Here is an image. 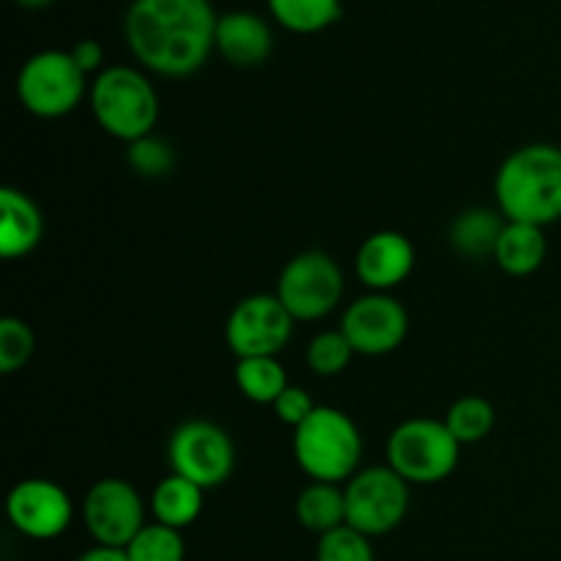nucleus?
Listing matches in <instances>:
<instances>
[{
  "label": "nucleus",
  "instance_id": "nucleus-1",
  "mask_svg": "<svg viewBox=\"0 0 561 561\" xmlns=\"http://www.w3.org/2000/svg\"><path fill=\"white\" fill-rule=\"evenodd\" d=\"M217 20L211 0H131L124 42L146 71L184 80L217 53Z\"/></svg>",
  "mask_w": 561,
  "mask_h": 561
},
{
  "label": "nucleus",
  "instance_id": "nucleus-12",
  "mask_svg": "<svg viewBox=\"0 0 561 561\" xmlns=\"http://www.w3.org/2000/svg\"><path fill=\"white\" fill-rule=\"evenodd\" d=\"M340 332L348 337L354 354L387 356L403 345L409 334V312L394 296L365 294L345 307Z\"/></svg>",
  "mask_w": 561,
  "mask_h": 561
},
{
  "label": "nucleus",
  "instance_id": "nucleus-15",
  "mask_svg": "<svg viewBox=\"0 0 561 561\" xmlns=\"http://www.w3.org/2000/svg\"><path fill=\"white\" fill-rule=\"evenodd\" d=\"M214 49L236 69H255L266 64L274 49L272 25L255 11H225L217 20Z\"/></svg>",
  "mask_w": 561,
  "mask_h": 561
},
{
  "label": "nucleus",
  "instance_id": "nucleus-6",
  "mask_svg": "<svg viewBox=\"0 0 561 561\" xmlns=\"http://www.w3.org/2000/svg\"><path fill=\"white\" fill-rule=\"evenodd\" d=\"M88 77L69 49H42L22 64L16 75V96L22 107L44 121L75 113L85 99Z\"/></svg>",
  "mask_w": 561,
  "mask_h": 561
},
{
  "label": "nucleus",
  "instance_id": "nucleus-30",
  "mask_svg": "<svg viewBox=\"0 0 561 561\" xmlns=\"http://www.w3.org/2000/svg\"><path fill=\"white\" fill-rule=\"evenodd\" d=\"M69 53L85 77L88 75L96 77L99 71L107 69V66H104V47L96 42V38H80V42H77Z\"/></svg>",
  "mask_w": 561,
  "mask_h": 561
},
{
  "label": "nucleus",
  "instance_id": "nucleus-11",
  "mask_svg": "<svg viewBox=\"0 0 561 561\" xmlns=\"http://www.w3.org/2000/svg\"><path fill=\"white\" fill-rule=\"evenodd\" d=\"M294 316L277 294H252L230 310L225 323V343L236 359L279 356L294 337Z\"/></svg>",
  "mask_w": 561,
  "mask_h": 561
},
{
  "label": "nucleus",
  "instance_id": "nucleus-7",
  "mask_svg": "<svg viewBox=\"0 0 561 561\" xmlns=\"http://www.w3.org/2000/svg\"><path fill=\"white\" fill-rule=\"evenodd\" d=\"M274 294L294 316V321H321L343 301V268L321 250L299 252L279 272Z\"/></svg>",
  "mask_w": 561,
  "mask_h": 561
},
{
  "label": "nucleus",
  "instance_id": "nucleus-18",
  "mask_svg": "<svg viewBox=\"0 0 561 561\" xmlns=\"http://www.w3.org/2000/svg\"><path fill=\"white\" fill-rule=\"evenodd\" d=\"M203 488L170 471L151 493V513L157 524L184 531L203 513Z\"/></svg>",
  "mask_w": 561,
  "mask_h": 561
},
{
  "label": "nucleus",
  "instance_id": "nucleus-14",
  "mask_svg": "<svg viewBox=\"0 0 561 561\" xmlns=\"http://www.w3.org/2000/svg\"><path fill=\"white\" fill-rule=\"evenodd\" d=\"M416 266L414 244L398 230H378L356 252V277L370 294H389L411 277Z\"/></svg>",
  "mask_w": 561,
  "mask_h": 561
},
{
  "label": "nucleus",
  "instance_id": "nucleus-23",
  "mask_svg": "<svg viewBox=\"0 0 561 561\" xmlns=\"http://www.w3.org/2000/svg\"><path fill=\"white\" fill-rule=\"evenodd\" d=\"M444 425L449 427L460 447H469V444H480L482 438L491 436L493 425H496V411L480 394H466L449 405Z\"/></svg>",
  "mask_w": 561,
  "mask_h": 561
},
{
  "label": "nucleus",
  "instance_id": "nucleus-26",
  "mask_svg": "<svg viewBox=\"0 0 561 561\" xmlns=\"http://www.w3.org/2000/svg\"><path fill=\"white\" fill-rule=\"evenodd\" d=\"M126 162L142 179H162L175 168V148L164 137L148 135L142 140L129 142Z\"/></svg>",
  "mask_w": 561,
  "mask_h": 561
},
{
  "label": "nucleus",
  "instance_id": "nucleus-31",
  "mask_svg": "<svg viewBox=\"0 0 561 561\" xmlns=\"http://www.w3.org/2000/svg\"><path fill=\"white\" fill-rule=\"evenodd\" d=\"M77 561H129L126 557V551H121V548H104V546H93L91 551L80 553Z\"/></svg>",
  "mask_w": 561,
  "mask_h": 561
},
{
  "label": "nucleus",
  "instance_id": "nucleus-29",
  "mask_svg": "<svg viewBox=\"0 0 561 561\" xmlns=\"http://www.w3.org/2000/svg\"><path fill=\"white\" fill-rule=\"evenodd\" d=\"M272 409H274V414H277V420L283 422V425H290L296 431V427H299L301 422H305L307 416H310L312 411L318 409V405L312 403V398L305 392V389L294 387V383H290V387L285 389L283 394H279L277 403H274Z\"/></svg>",
  "mask_w": 561,
  "mask_h": 561
},
{
  "label": "nucleus",
  "instance_id": "nucleus-3",
  "mask_svg": "<svg viewBox=\"0 0 561 561\" xmlns=\"http://www.w3.org/2000/svg\"><path fill=\"white\" fill-rule=\"evenodd\" d=\"M93 118L121 142H137L153 135L159 121V93L148 75L135 66H107L88 91Z\"/></svg>",
  "mask_w": 561,
  "mask_h": 561
},
{
  "label": "nucleus",
  "instance_id": "nucleus-17",
  "mask_svg": "<svg viewBox=\"0 0 561 561\" xmlns=\"http://www.w3.org/2000/svg\"><path fill=\"white\" fill-rule=\"evenodd\" d=\"M548 257L546 228L526 222H507L499 236L493 261L510 277H531Z\"/></svg>",
  "mask_w": 561,
  "mask_h": 561
},
{
  "label": "nucleus",
  "instance_id": "nucleus-19",
  "mask_svg": "<svg viewBox=\"0 0 561 561\" xmlns=\"http://www.w3.org/2000/svg\"><path fill=\"white\" fill-rule=\"evenodd\" d=\"M502 217V211H491V208H469V211L458 214L449 225V244L463 257H493L499 236L507 225V219Z\"/></svg>",
  "mask_w": 561,
  "mask_h": 561
},
{
  "label": "nucleus",
  "instance_id": "nucleus-25",
  "mask_svg": "<svg viewBox=\"0 0 561 561\" xmlns=\"http://www.w3.org/2000/svg\"><path fill=\"white\" fill-rule=\"evenodd\" d=\"M351 359H354V348L340 329L316 334L307 345V367L321 378L340 376L351 365Z\"/></svg>",
  "mask_w": 561,
  "mask_h": 561
},
{
  "label": "nucleus",
  "instance_id": "nucleus-9",
  "mask_svg": "<svg viewBox=\"0 0 561 561\" xmlns=\"http://www.w3.org/2000/svg\"><path fill=\"white\" fill-rule=\"evenodd\" d=\"M173 474L195 482L203 491L225 485L236 471V447L228 431L208 420L181 422L168 442Z\"/></svg>",
  "mask_w": 561,
  "mask_h": 561
},
{
  "label": "nucleus",
  "instance_id": "nucleus-13",
  "mask_svg": "<svg viewBox=\"0 0 561 561\" xmlns=\"http://www.w3.org/2000/svg\"><path fill=\"white\" fill-rule=\"evenodd\" d=\"M5 515L20 535L31 540H55L71 526L75 504L58 482L33 477L11 488L5 499Z\"/></svg>",
  "mask_w": 561,
  "mask_h": 561
},
{
  "label": "nucleus",
  "instance_id": "nucleus-27",
  "mask_svg": "<svg viewBox=\"0 0 561 561\" xmlns=\"http://www.w3.org/2000/svg\"><path fill=\"white\" fill-rule=\"evenodd\" d=\"M33 351H36L33 329L22 318H3L0 321V373L11 376L22 370L31 362Z\"/></svg>",
  "mask_w": 561,
  "mask_h": 561
},
{
  "label": "nucleus",
  "instance_id": "nucleus-20",
  "mask_svg": "<svg viewBox=\"0 0 561 561\" xmlns=\"http://www.w3.org/2000/svg\"><path fill=\"white\" fill-rule=\"evenodd\" d=\"M296 520L318 537L340 529L345 526V491L332 482H310L296 496Z\"/></svg>",
  "mask_w": 561,
  "mask_h": 561
},
{
  "label": "nucleus",
  "instance_id": "nucleus-24",
  "mask_svg": "<svg viewBox=\"0 0 561 561\" xmlns=\"http://www.w3.org/2000/svg\"><path fill=\"white\" fill-rule=\"evenodd\" d=\"M124 551L129 561H184L186 557L184 535L157 520L142 526L140 535Z\"/></svg>",
  "mask_w": 561,
  "mask_h": 561
},
{
  "label": "nucleus",
  "instance_id": "nucleus-5",
  "mask_svg": "<svg viewBox=\"0 0 561 561\" xmlns=\"http://www.w3.org/2000/svg\"><path fill=\"white\" fill-rule=\"evenodd\" d=\"M458 460L460 444L438 420H405L387 438V466L409 485H438L458 469Z\"/></svg>",
  "mask_w": 561,
  "mask_h": 561
},
{
  "label": "nucleus",
  "instance_id": "nucleus-32",
  "mask_svg": "<svg viewBox=\"0 0 561 561\" xmlns=\"http://www.w3.org/2000/svg\"><path fill=\"white\" fill-rule=\"evenodd\" d=\"M20 9H27V11H38V9H47V5H53L55 0H14Z\"/></svg>",
  "mask_w": 561,
  "mask_h": 561
},
{
  "label": "nucleus",
  "instance_id": "nucleus-22",
  "mask_svg": "<svg viewBox=\"0 0 561 561\" xmlns=\"http://www.w3.org/2000/svg\"><path fill=\"white\" fill-rule=\"evenodd\" d=\"M236 387L247 400L257 405H274L279 394L290 387L285 367L277 356H252L236 362Z\"/></svg>",
  "mask_w": 561,
  "mask_h": 561
},
{
  "label": "nucleus",
  "instance_id": "nucleus-2",
  "mask_svg": "<svg viewBox=\"0 0 561 561\" xmlns=\"http://www.w3.org/2000/svg\"><path fill=\"white\" fill-rule=\"evenodd\" d=\"M493 195L507 222L537 228L557 225L561 219V148L553 142L515 148L499 164Z\"/></svg>",
  "mask_w": 561,
  "mask_h": 561
},
{
  "label": "nucleus",
  "instance_id": "nucleus-10",
  "mask_svg": "<svg viewBox=\"0 0 561 561\" xmlns=\"http://www.w3.org/2000/svg\"><path fill=\"white\" fill-rule=\"evenodd\" d=\"M82 524L96 546L124 551L146 526V504L140 491L121 477L93 482L82 499Z\"/></svg>",
  "mask_w": 561,
  "mask_h": 561
},
{
  "label": "nucleus",
  "instance_id": "nucleus-16",
  "mask_svg": "<svg viewBox=\"0 0 561 561\" xmlns=\"http://www.w3.org/2000/svg\"><path fill=\"white\" fill-rule=\"evenodd\" d=\"M44 214L31 195L14 186L0 190V255L5 261L25 257L42 244Z\"/></svg>",
  "mask_w": 561,
  "mask_h": 561
},
{
  "label": "nucleus",
  "instance_id": "nucleus-28",
  "mask_svg": "<svg viewBox=\"0 0 561 561\" xmlns=\"http://www.w3.org/2000/svg\"><path fill=\"white\" fill-rule=\"evenodd\" d=\"M316 561H376V551L370 546V537L351 526H340L318 537Z\"/></svg>",
  "mask_w": 561,
  "mask_h": 561
},
{
  "label": "nucleus",
  "instance_id": "nucleus-8",
  "mask_svg": "<svg viewBox=\"0 0 561 561\" xmlns=\"http://www.w3.org/2000/svg\"><path fill=\"white\" fill-rule=\"evenodd\" d=\"M409 482L389 466L362 469L345 482V526L373 537H383L403 524L409 513Z\"/></svg>",
  "mask_w": 561,
  "mask_h": 561
},
{
  "label": "nucleus",
  "instance_id": "nucleus-21",
  "mask_svg": "<svg viewBox=\"0 0 561 561\" xmlns=\"http://www.w3.org/2000/svg\"><path fill=\"white\" fill-rule=\"evenodd\" d=\"M268 14L296 36H312L343 16V0H266Z\"/></svg>",
  "mask_w": 561,
  "mask_h": 561
},
{
  "label": "nucleus",
  "instance_id": "nucleus-4",
  "mask_svg": "<svg viewBox=\"0 0 561 561\" xmlns=\"http://www.w3.org/2000/svg\"><path fill=\"white\" fill-rule=\"evenodd\" d=\"M294 458L312 482H348L359 471V427L345 411L318 405L294 431Z\"/></svg>",
  "mask_w": 561,
  "mask_h": 561
}]
</instances>
